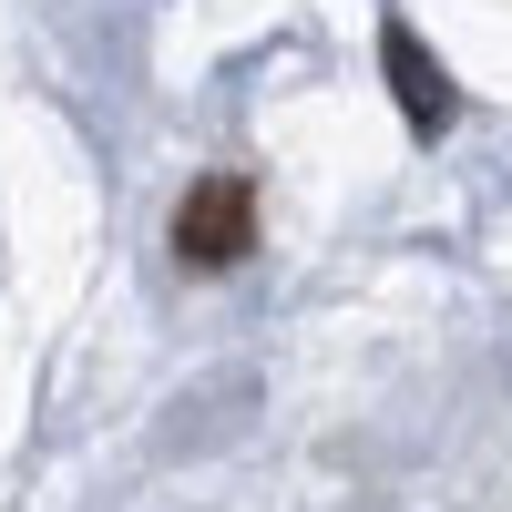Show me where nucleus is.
<instances>
[{"instance_id":"f257e3e1","label":"nucleus","mask_w":512,"mask_h":512,"mask_svg":"<svg viewBox=\"0 0 512 512\" xmlns=\"http://www.w3.org/2000/svg\"><path fill=\"white\" fill-rule=\"evenodd\" d=\"M175 246H185V267H236L256 246V185L246 175H205L185 195V216H175Z\"/></svg>"},{"instance_id":"f03ea898","label":"nucleus","mask_w":512,"mask_h":512,"mask_svg":"<svg viewBox=\"0 0 512 512\" xmlns=\"http://www.w3.org/2000/svg\"><path fill=\"white\" fill-rule=\"evenodd\" d=\"M390 72H400V93H410V113H420V123H441V113H451V93L431 82V62L410 52V31H390Z\"/></svg>"}]
</instances>
